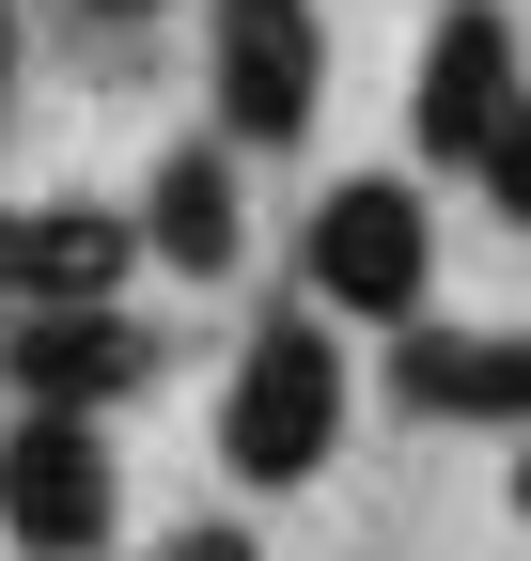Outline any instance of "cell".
<instances>
[{
  "mask_svg": "<svg viewBox=\"0 0 531 561\" xmlns=\"http://www.w3.org/2000/svg\"><path fill=\"white\" fill-rule=\"evenodd\" d=\"M470 172H485V187H500V219H516V234H531V79H516V110H500V125H485V157H470Z\"/></svg>",
  "mask_w": 531,
  "mask_h": 561,
  "instance_id": "30bf717a",
  "label": "cell"
},
{
  "mask_svg": "<svg viewBox=\"0 0 531 561\" xmlns=\"http://www.w3.org/2000/svg\"><path fill=\"white\" fill-rule=\"evenodd\" d=\"M204 79H219V140H297L313 125V0H219L204 16Z\"/></svg>",
  "mask_w": 531,
  "mask_h": 561,
  "instance_id": "277c9868",
  "label": "cell"
},
{
  "mask_svg": "<svg viewBox=\"0 0 531 561\" xmlns=\"http://www.w3.org/2000/svg\"><path fill=\"white\" fill-rule=\"evenodd\" d=\"M0 79H16V16H0Z\"/></svg>",
  "mask_w": 531,
  "mask_h": 561,
  "instance_id": "4fadbf2b",
  "label": "cell"
},
{
  "mask_svg": "<svg viewBox=\"0 0 531 561\" xmlns=\"http://www.w3.org/2000/svg\"><path fill=\"white\" fill-rule=\"evenodd\" d=\"M0 390H16V405H125V390H142V328H125L110 297L0 312Z\"/></svg>",
  "mask_w": 531,
  "mask_h": 561,
  "instance_id": "5b68a950",
  "label": "cell"
},
{
  "mask_svg": "<svg viewBox=\"0 0 531 561\" xmlns=\"http://www.w3.org/2000/svg\"><path fill=\"white\" fill-rule=\"evenodd\" d=\"M500 110H516V16H500V0H453V16L422 32V94H407V125H422V157H485Z\"/></svg>",
  "mask_w": 531,
  "mask_h": 561,
  "instance_id": "8992f818",
  "label": "cell"
},
{
  "mask_svg": "<svg viewBox=\"0 0 531 561\" xmlns=\"http://www.w3.org/2000/svg\"><path fill=\"white\" fill-rule=\"evenodd\" d=\"M0 530L32 561H94L125 530V468L94 437V405H16V437H0Z\"/></svg>",
  "mask_w": 531,
  "mask_h": 561,
  "instance_id": "7a4b0ae2",
  "label": "cell"
},
{
  "mask_svg": "<svg viewBox=\"0 0 531 561\" xmlns=\"http://www.w3.org/2000/svg\"><path fill=\"white\" fill-rule=\"evenodd\" d=\"M328 437H344V343H328L313 312H266L250 359H235V390H219V453L250 483H313Z\"/></svg>",
  "mask_w": 531,
  "mask_h": 561,
  "instance_id": "6da1fadb",
  "label": "cell"
},
{
  "mask_svg": "<svg viewBox=\"0 0 531 561\" xmlns=\"http://www.w3.org/2000/svg\"><path fill=\"white\" fill-rule=\"evenodd\" d=\"M142 234H157V265H188V280H219V265L250 250V219H235V157H219V140H172V157H157Z\"/></svg>",
  "mask_w": 531,
  "mask_h": 561,
  "instance_id": "9c48e42d",
  "label": "cell"
},
{
  "mask_svg": "<svg viewBox=\"0 0 531 561\" xmlns=\"http://www.w3.org/2000/svg\"><path fill=\"white\" fill-rule=\"evenodd\" d=\"M516 515H531V468H516Z\"/></svg>",
  "mask_w": 531,
  "mask_h": 561,
  "instance_id": "5bb4252c",
  "label": "cell"
},
{
  "mask_svg": "<svg viewBox=\"0 0 531 561\" xmlns=\"http://www.w3.org/2000/svg\"><path fill=\"white\" fill-rule=\"evenodd\" d=\"M94 16H157V0H94Z\"/></svg>",
  "mask_w": 531,
  "mask_h": 561,
  "instance_id": "7c38bea8",
  "label": "cell"
},
{
  "mask_svg": "<svg viewBox=\"0 0 531 561\" xmlns=\"http://www.w3.org/2000/svg\"><path fill=\"white\" fill-rule=\"evenodd\" d=\"M297 265H313V297H328V312H375V328H407V312H422V265H438V234H422V187H391V172H344V187L313 203Z\"/></svg>",
  "mask_w": 531,
  "mask_h": 561,
  "instance_id": "3957f363",
  "label": "cell"
},
{
  "mask_svg": "<svg viewBox=\"0 0 531 561\" xmlns=\"http://www.w3.org/2000/svg\"><path fill=\"white\" fill-rule=\"evenodd\" d=\"M125 280V219L110 203H0V312H63Z\"/></svg>",
  "mask_w": 531,
  "mask_h": 561,
  "instance_id": "ba28073f",
  "label": "cell"
},
{
  "mask_svg": "<svg viewBox=\"0 0 531 561\" xmlns=\"http://www.w3.org/2000/svg\"><path fill=\"white\" fill-rule=\"evenodd\" d=\"M157 561H266V546H250V530H219V515H204V530H172V546H157Z\"/></svg>",
  "mask_w": 531,
  "mask_h": 561,
  "instance_id": "8fae6325",
  "label": "cell"
},
{
  "mask_svg": "<svg viewBox=\"0 0 531 561\" xmlns=\"http://www.w3.org/2000/svg\"><path fill=\"white\" fill-rule=\"evenodd\" d=\"M391 405L516 437V421H531V343H500V328H422V312H407V343H391Z\"/></svg>",
  "mask_w": 531,
  "mask_h": 561,
  "instance_id": "52a82bcc",
  "label": "cell"
}]
</instances>
